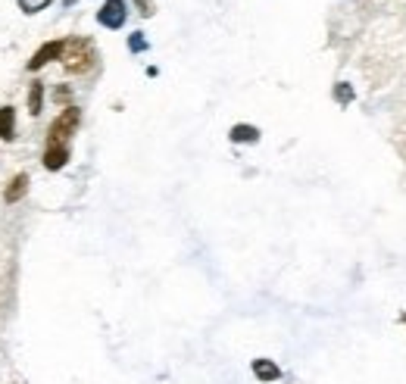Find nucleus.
<instances>
[{
  "mask_svg": "<svg viewBox=\"0 0 406 384\" xmlns=\"http://www.w3.org/2000/svg\"><path fill=\"white\" fill-rule=\"evenodd\" d=\"M97 50L91 38H66L63 41V53H59V63L69 76H85V72L94 66Z\"/></svg>",
  "mask_w": 406,
  "mask_h": 384,
  "instance_id": "obj_1",
  "label": "nucleus"
},
{
  "mask_svg": "<svg viewBox=\"0 0 406 384\" xmlns=\"http://www.w3.org/2000/svg\"><path fill=\"white\" fill-rule=\"evenodd\" d=\"M78 125H82V110L75 104L63 106L59 116L48 128V144H69V138L78 131Z\"/></svg>",
  "mask_w": 406,
  "mask_h": 384,
  "instance_id": "obj_2",
  "label": "nucleus"
},
{
  "mask_svg": "<svg viewBox=\"0 0 406 384\" xmlns=\"http://www.w3.org/2000/svg\"><path fill=\"white\" fill-rule=\"evenodd\" d=\"M125 16H129L125 0H103V6L97 10V22H101L103 29H122Z\"/></svg>",
  "mask_w": 406,
  "mask_h": 384,
  "instance_id": "obj_3",
  "label": "nucleus"
},
{
  "mask_svg": "<svg viewBox=\"0 0 406 384\" xmlns=\"http://www.w3.org/2000/svg\"><path fill=\"white\" fill-rule=\"evenodd\" d=\"M59 53H63V38H57V41H48V44H41L35 50V57L29 59V66L25 69L29 72H38V69H44L48 63H53V59H59Z\"/></svg>",
  "mask_w": 406,
  "mask_h": 384,
  "instance_id": "obj_4",
  "label": "nucleus"
},
{
  "mask_svg": "<svg viewBox=\"0 0 406 384\" xmlns=\"http://www.w3.org/2000/svg\"><path fill=\"white\" fill-rule=\"evenodd\" d=\"M69 163V144H44V169L59 172Z\"/></svg>",
  "mask_w": 406,
  "mask_h": 384,
  "instance_id": "obj_5",
  "label": "nucleus"
},
{
  "mask_svg": "<svg viewBox=\"0 0 406 384\" xmlns=\"http://www.w3.org/2000/svg\"><path fill=\"white\" fill-rule=\"evenodd\" d=\"M29 172H19V175H13L10 181H6V187H3V204H19V200L29 194Z\"/></svg>",
  "mask_w": 406,
  "mask_h": 384,
  "instance_id": "obj_6",
  "label": "nucleus"
},
{
  "mask_svg": "<svg viewBox=\"0 0 406 384\" xmlns=\"http://www.w3.org/2000/svg\"><path fill=\"white\" fill-rule=\"evenodd\" d=\"M16 138V110L13 106H0V141Z\"/></svg>",
  "mask_w": 406,
  "mask_h": 384,
  "instance_id": "obj_7",
  "label": "nucleus"
},
{
  "mask_svg": "<svg viewBox=\"0 0 406 384\" xmlns=\"http://www.w3.org/2000/svg\"><path fill=\"white\" fill-rule=\"evenodd\" d=\"M254 375L259 381H278L282 378V369H278L272 360H254Z\"/></svg>",
  "mask_w": 406,
  "mask_h": 384,
  "instance_id": "obj_8",
  "label": "nucleus"
},
{
  "mask_svg": "<svg viewBox=\"0 0 406 384\" xmlns=\"http://www.w3.org/2000/svg\"><path fill=\"white\" fill-rule=\"evenodd\" d=\"M41 106H44V85L31 82L29 85V113L31 116H41Z\"/></svg>",
  "mask_w": 406,
  "mask_h": 384,
  "instance_id": "obj_9",
  "label": "nucleus"
},
{
  "mask_svg": "<svg viewBox=\"0 0 406 384\" xmlns=\"http://www.w3.org/2000/svg\"><path fill=\"white\" fill-rule=\"evenodd\" d=\"M231 141H238V144H254V141H259V131L254 125H235L231 128Z\"/></svg>",
  "mask_w": 406,
  "mask_h": 384,
  "instance_id": "obj_10",
  "label": "nucleus"
},
{
  "mask_svg": "<svg viewBox=\"0 0 406 384\" xmlns=\"http://www.w3.org/2000/svg\"><path fill=\"white\" fill-rule=\"evenodd\" d=\"M69 100H72V87H66V85H57V91H53V104H59V106H69Z\"/></svg>",
  "mask_w": 406,
  "mask_h": 384,
  "instance_id": "obj_11",
  "label": "nucleus"
},
{
  "mask_svg": "<svg viewBox=\"0 0 406 384\" xmlns=\"http://www.w3.org/2000/svg\"><path fill=\"white\" fill-rule=\"evenodd\" d=\"M129 47H131V50H147V41H144V38H141V31H135V35H131L129 38Z\"/></svg>",
  "mask_w": 406,
  "mask_h": 384,
  "instance_id": "obj_12",
  "label": "nucleus"
},
{
  "mask_svg": "<svg viewBox=\"0 0 406 384\" xmlns=\"http://www.w3.org/2000/svg\"><path fill=\"white\" fill-rule=\"evenodd\" d=\"M335 97L341 100V104H350V100H354V91H350V87H344V85H338L335 87Z\"/></svg>",
  "mask_w": 406,
  "mask_h": 384,
  "instance_id": "obj_13",
  "label": "nucleus"
},
{
  "mask_svg": "<svg viewBox=\"0 0 406 384\" xmlns=\"http://www.w3.org/2000/svg\"><path fill=\"white\" fill-rule=\"evenodd\" d=\"M138 3V13L141 16H153V0H135Z\"/></svg>",
  "mask_w": 406,
  "mask_h": 384,
  "instance_id": "obj_14",
  "label": "nucleus"
},
{
  "mask_svg": "<svg viewBox=\"0 0 406 384\" xmlns=\"http://www.w3.org/2000/svg\"><path fill=\"white\" fill-rule=\"evenodd\" d=\"M63 3H66V6H72V3H78V0H63Z\"/></svg>",
  "mask_w": 406,
  "mask_h": 384,
  "instance_id": "obj_15",
  "label": "nucleus"
}]
</instances>
